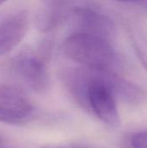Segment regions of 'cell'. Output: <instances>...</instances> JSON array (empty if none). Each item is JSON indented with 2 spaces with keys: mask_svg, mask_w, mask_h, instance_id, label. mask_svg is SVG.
<instances>
[{
  "mask_svg": "<svg viewBox=\"0 0 147 148\" xmlns=\"http://www.w3.org/2000/svg\"><path fill=\"white\" fill-rule=\"evenodd\" d=\"M42 148H94L82 144H50L43 146Z\"/></svg>",
  "mask_w": 147,
  "mask_h": 148,
  "instance_id": "obj_10",
  "label": "cell"
},
{
  "mask_svg": "<svg viewBox=\"0 0 147 148\" xmlns=\"http://www.w3.org/2000/svg\"><path fill=\"white\" fill-rule=\"evenodd\" d=\"M47 62L37 52L23 51L12 59L11 68L19 78L35 93L45 94L49 88Z\"/></svg>",
  "mask_w": 147,
  "mask_h": 148,
  "instance_id": "obj_2",
  "label": "cell"
},
{
  "mask_svg": "<svg viewBox=\"0 0 147 148\" xmlns=\"http://www.w3.org/2000/svg\"><path fill=\"white\" fill-rule=\"evenodd\" d=\"M36 108L25 94L11 85H0V121L21 125L31 121Z\"/></svg>",
  "mask_w": 147,
  "mask_h": 148,
  "instance_id": "obj_3",
  "label": "cell"
},
{
  "mask_svg": "<svg viewBox=\"0 0 147 148\" xmlns=\"http://www.w3.org/2000/svg\"><path fill=\"white\" fill-rule=\"evenodd\" d=\"M121 2H127V3H141L142 0H118Z\"/></svg>",
  "mask_w": 147,
  "mask_h": 148,
  "instance_id": "obj_11",
  "label": "cell"
},
{
  "mask_svg": "<svg viewBox=\"0 0 147 148\" xmlns=\"http://www.w3.org/2000/svg\"><path fill=\"white\" fill-rule=\"evenodd\" d=\"M7 0H0V5L2 4V3H3L4 2H6Z\"/></svg>",
  "mask_w": 147,
  "mask_h": 148,
  "instance_id": "obj_13",
  "label": "cell"
},
{
  "mask_svg": "<svg viewBox=\"0 0 147 148\" xmlns=\"http://www.w3.org/2000/svg\"><path fill=\"white\" fill-rule=\"evenodd\" d=\"M29 27L28 15L17 11L0 23V56L10 53L25 36Z\"/></svg>",
  "mask_w": 147,
  "mask_h": 148,
  "instance_id": "obj_5",
  "label": "cell"
},
{
  "mask_svg": "<svg viewBox=\"0 0 147 148\" xmlns=\"http://www.w3.org/2000/svg\"><path fill=\"white\" fill-rule=\"evenodd\" d=\"M52 49H53V43H52V42L49 41V40H45V41H43L41 43V45L39 46L38 50L36 52L43 60H45L48 62L49 59L51 56Z\"/></svg>",
  "mask_w": 147,
  "mask_h": 148,
  "instance_id": "obj_9",
  "label": "cell"
},
{
  "mask_svg": "<svg viewBox=\"0 0 147 148\" xmlns=\"http://www.w3.org/2000/svg\"><path fill=\"white\" fill-rule=\"evenodd\" d=\"M140 3L145 7V9L146 10V12H147V0H142Z\"/></svg>",
  "mask_w": 147,
  "mask_h": 148,
  "instance_id": "obj_12",
  "label": "cell"
},
{
  "mask_svg": "<svg viewBox=\"0 0 147 148\" xmlns=\"http://www.w3.org/2000/svg\"><path fill=\"white\" fill-rule=\"evenodd\" d=\"M130 37L139 61L147 70V38L138 30L133 29L130 30Z\"/></svg>",
  "mask_w": 147,
  "mask_h": 148,
  "instance_id": "obj_7",
  "label": "cell"
},
{
  "mask_svg": "<svg viewBox=\"0 0 147 148\" xmlns=\"http://www.w3.org/2000/svg\"><path fill=\"white\" fill-rule=\"evenodd\" d=\"M64 55L82 67L110 69L115 62V52L109 40L86 33H73L62 47Z\"/></svg>",
  "mask_w": 147,
  "mask_h": 148,
  "instance_id": "obj_1",
  "label": "cell"
},
{
  "mask_svg": "<svg viewBox=\"0 0 147 148\" xmlns=\"http://www.w3.org/2000/svg\"><path fill=\"white\" fill-rule=\"evenodd\" d=\"M132 148H147V132H140L134 134L130 140Z\"/></svg>",
  "mask_w": 147,
  "mask_h": 148,
  "instance_id": "obj_8",
  "label": "cell"
},
{
  "mask_svg": "<svg viewBox=\"0 0 147 148\" xmlns=\"http://www.w3.org/2000/svg\"><path fill=\"white\" fill-rule=\"evenodd\" d=\"M0 143H1V138H0Z\"/></svg>",
  "mask_w": 147,
  "mask_h": 148,
  "instance_id": "obj_14",
  "label": "cell"
},
{
  "mask_svg": "<svg viewBox=\"0 0 147 148\" xmlns=\"http://www.w3.org/2000/svg\"><path fill=\"white\" fill-rule=\"evenodd\" d=\"M44 10L54 15L62 23L68 20L73 10L78 6L94 4L88 0H41Z\"/></svg>",
  "mask_w": 147,
  "mask_h": 148,
  "instance_id": "obj_6",
  "label": "cell"
},
{
  "mask_svg": "<svg viewBox=\"0 0 147 148\" xmlns=\"http://www.w3.org/2000/svg\"><path fill=\"white\" fill-rule=\"evenodd\" d=\"M68 19L72 21L74 33H86L109 41L114 36L113 22L107 16L99 12L94 4L78 6L73 10Z\"/></svg>",
  "mask_w": 147,
  "mask_h": 148,
  "instance_id": "obj_4",
  "label": "cell"
}]
</instances>
